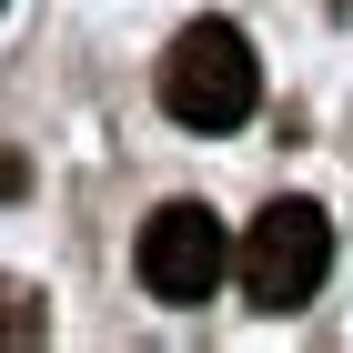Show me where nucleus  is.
<instances>
[{"label":"nucleus","instance_id":"nucleus-1","mask_svg":"<svg viewBox=\"0 0 353 353\" xmlns=\"http://www.w3.org/2000/svg\"><path fill=\"white\" fill-rule=\"evenodd\" d=\"M252 101H263V61L232 21H192L162 51V111L182 132H243Z\"/></svg>","mask_w":353,"mask_h":353},{"label":"nucleus","instance_id":"nucleus-2","mask_svg":"<svg viewBox=\"0 0 353 353\" xmlns=\"http://www.w3.org/2000/svg\"><path fill=\"white\" fill-rule=\"evenodd\" d=\"M323 272H333V222L313 212V202H272L243 232V252H232V283H243V303H263V313H303V303L323 293Z\"/></svg>","mask_w":353,"mask_h":353},{"label":"nucleus","instance_id":"nucleus-3","mask_svg":"<svg viewBox=\"0 0 353 353\" xmlns=\"http://www.w3.org/2000/svg\"><path fill=\"white\" fill-rule=\"evenodd\" d=\"M232 232H222L212 202H162V212L141 222V243H132V272H141V293L152 303H212V283L232 272Z\"/></svg>","mask_w":353,"mask_h":353},{"label":"nucleus","instance_id":"nucleus-4","mask_svg":"<svg viewBox=\"0 0 353 353\" xmlns=\"http://www.w3.org/2000/svg\"><path fill=\"white\" fill-rule=\"evenodd\" d=\"M41 333V313H30V293L21 283H0V343H30Z\"/></svg>","mask_w":353,"mask_h":353},{"label":"nucleus","instance_id":"nucleus-5","mask_svg":"<svg viewBox=\"0 0 353 353\" xmlns=\"http://www.w3.org/2000/svg\"><path fill=\"white\" fill-rule=\"evenodd\" d=\"M21 182H30V172H21V152H0V202H10Z\"/></svg>","mask_w":353,"mask_h":353},{"label":"nucleus","instance_id":"nucleus-6","mask_svg":"<svg viewBox=\"0 0 353 353\" xmlns=\"http://www.w3.org/2000/svg\"><path fill=\"white\" fill-rule=\"evenodd\" d=\"M0 10H10V0H0Z\"/></svg>","mask_w":353,"mask_h":353}]
</instances>
